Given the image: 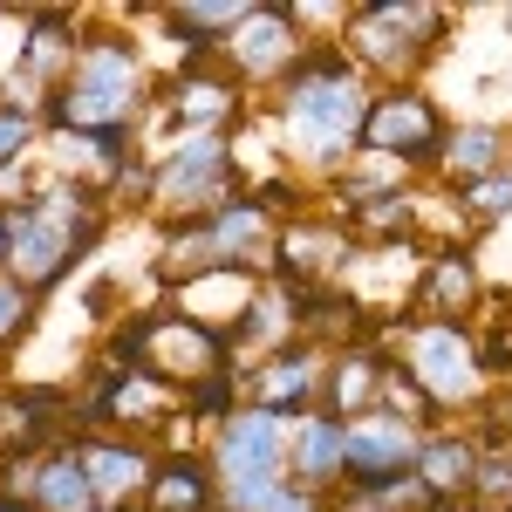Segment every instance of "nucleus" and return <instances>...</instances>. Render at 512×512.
<instances>
[{
  "mask_svg": "<svg viewBox=\"0 0 512 512\" xmlns=\"http://www.w3.org/2000/svg\"><path fill=\"white\" fill-rule=\"evenodd\" d=\"M369 76L349 62L342 41H315L294 76L280 82V144L287 164H301V178L335 185L355 158H362V117H369Z\"/></svg>",
  "mask_w": 512,
  "mask_h": 512,
  "instance_id": "f257e3e1",
  "label": "nucleus"
},
{
  "mask_svg": "<svg viewBox=\"0 0 512 512\" xmlns=\"http://www.w3.org/2000/svg\"><path fill=\"white\" fill-rule=\"evenodd\" d=\"M151 82H144V55L130 35H89L76 55L69 82L41 103V123L62 130H137V117L151 110Z\"/></svg>",
  "mask_w": 512,
  "mask_h": 512,
  "instance_id": "f03ea898",
  "label": "nucleus"
},
{
  "mask_svg": "<svg viewBox=\"0 0 512 512\" xmlns=\"http://www.w3.org/2000/svg\"><path fill=\"white\" fill-rule=\"evenodd\" d=\"M444 35H451V14L444 7H424V0H369V7H355L349 21H342L335 41L349 48V62L362 76L396 89V82L424 76V62L444 48Z\"/></svg>",
  "mask_w": 512,
  "mask_h": 512,
  "instance_id": "7ed1b4c3",
  "label": "nucleus"
},
{
  "mask_svg": "<svg viewBox=\"0 0 512 512\" xmlns=\"http://www.w3.org/2000/svg\"><path fill=\"white\" fill-rule=\"evenodd\" d=\"M151 164H158L151 212H158L164 226H198V219H212L219 205H233L246 192L226 130H178L164 151H151Z\"/></svg>",
  "mask_w": 512,
  "mask_h": 512,
  "instance_id": "20e7f679",
  "label": "nucleus"
},
{
  "mask_svg": "<svg viewBox=\"0 0 512 512\" xmlns=\"http://www.w3.org/2000/svg\"><path fill=\"white\" fill-rule=\"evenodd\" d=\"M444 137L451 123L417 82H396L369 96V117H362V158L396 164V171H444Z\"/></svg>",
  "mask_w": 512,
  "mask_h": 512,
  "instance_id": "39448f33",
  "label": "nucleus"
},
{
  "mask_svg": "<svg viewBox=\"0 0 512 512\" xmlns=\"http://www.w3.org/2000/svg\"><path fill=\"white\" fill-rule=\"evenodd\" d=\"M0 226H7V274L21 280V287H35V294H48L82 253H96V239H103L110 219H96V226H62V219H48V212H35V205L21 198V205H0Z\"/></svg>",
  "mask_w": 512,
  "mask_h": 512,
  "instance_id": "423d86ee",
  "label": "nucleus"
},
{
  "mask_svg": "<svg viewBox=\"0 0 512 512\" xmlns=\"http://www.w3.org/2000/svg\"><path fill=\"white\" fill-rule=\"evenodd\" d=\"M403 369L424 383L437 410H472L485 396V369H478V342L465 321H410L403 335Z\"/></svg>",
  "mask_w": 512,
  "mask_h": 512,
  "instance_id": "0eeeda50",
  "label": "nucleus"
},
{
  "mask_svg": "<svg viewBox=\"0 0 512 512\" xmlns=\"http://www.w3.org/2000/svg\"><path fill=\"white\" fill-rule=\"evenodd\" d=\"M287 444H294V424L274 417V410H239L219 424L212 437V478H219V499L226 492H260V485H280L287 478Z\"/></svg>",
  "mask_w": 512,
  "mask_h": 512,
  "instance_id": "6e6552de",
  "label": "nucleus"
},
{
  "mask_svg": "<svg viewBox=\"0 0 512 512\" xmlns=\"http://www.w3.org/2000/svg\"><path fill=\"white\" fill-rule=\"evenodd\" d=\"M417 451H424V431L396 410H362L349 417V451H342V492L349 499H376L383 485L417 472Z\"/></svg>",
  "mask_w": 512,
  "mask_h": 512,
  "instance_id": "1a4fd4ad",
  "label": "nucleus"
},
{
  "mask_svg": "<svg viewBox=\"0 0 512 512\" xmlns=\"http://www.w3.org/2000/svg\"><path fill=\"white\" fill-rule=\"evenodd\" d=\"M308 48H315V41H308V28L294 21V7H287V0H260V7L239 21V35L226 41L219 69H226L233 82H274L280 89Z\"/></svg>",
  "mask_w": 512,
  "mask_h": 512,
  "instance_id": "9d476101",
  "label": "nucleus"
},
{
  "mask_svg": "<svg viewBox=\"0 0 512 512\" xmlns=\"http://www.w3.org/2000/svg\"><path fill=\"white\" fill-rule=\"evenodd\" d=\"M246 376H253V410H274V417H287V424H301V417L321 410L328 349H315V342H287L280 355H267V362L246 369Z\"/></svg>",
  "mask_w": 512,
  "mask_h": 512,
  "instance_id": "9b49d317",
  "label": "nucleus"
},
{
  "mask_svg": "<svg viewBox=\"0 0 512 512\" xmlns=\"http://www.w3.org/2000/svg\"><path fill=\"white\" fill-rule=\"evenodd\" d=\"M69 444H76L82 472H89L96 506H110V512L144 506V492H151V478H158V458H151L144 444H130V437H69Z\"/></svg>",
  "mask_w": 512,
  "mask_h": 512,
  "instance_id": "f8f14e48",
  "label": "nucleus"
},
{
  "mask_svg": "<svg viewBox=\"0 0 512 512\" xmlns=\"http://www.w3.org/2000/svg\"><path fill=\"white\" fill-rule=\"evenodd\" d=\"M342 260H349V226L342 219H294V226H280L274 280H287V287H335Z\"/></svg>",
  "mask_w": 512,
  "mask_h": 512,
  "instance_id": "ddd939ff",
  "label": "nucleus"
},
{
  "mask_svg": "<svg viewBox=\"0 0 512 512\" xmlns=\"http://www.w3.org/2000/svg\"><path fill=\"white\" fill-rule=\"evenodd\" d=\"M151 110L171 117V123H185V130H226V137H233V123L246 117V96H239V82L226 76V69H198V76L164 82V96Z\"/></svg>",
  "mask_w": 512,
  "mask_h": 512,
  "instance_id": "4468645a",
  "label": "nucleus"
},
{
  "mask_svg": "<svg viewBox=\"0 0 512 512\" xmlns=\"http://www.w3.org/2000/svg\"><path fill=\"white\" fill-rule=\"evenodd\" d=\"M342 451H349V424H342L335 410H315V417H301V424H294V444H287V478L328 499V492L342 485Z\"/></svg>",
  "mask_w": 512,
  "mask_h": 512,
  "instance_id": "2eb2a0df",
  "label": "nucleus"
},
{
  "mask_svg": "<svg viewBox=\"0 0 512 512\" xmlns=\"http://www.w3.org/2000/svg\"><path fill=\"white\" fill-rule=\"evenodd\" d=\"M478 294H485V280H478V260L465 246H444L424 260V280H417V308L424 321H458L478 308Z\"/></svg>",
  "mask_w": 512,
  "mask_h": 512,
  "instance_id": "dca6fc26",
  "label": "nucleus"
},
{
  "mask_svg": "<svg viewBox=\"0 0 512 512\" xmlns=\"http://www.w3.org/2000/svg\"><path fill=\"white\" fill-rule=\"evenodd\" d=\"M383 376H390V362L376 349H362V342L335 349L328 355V383H321V410H335L342 424L362 417V410H376L383 403Z\"/></svg>",
  "mask_w": 512,
  "mask_h": 512,
  "instance_id": "f3484780",
  "label": "nucleus"
},
{
  "mask_svg": "<svg viewBox=\"0 0 512 512\" xmlns=\"http://www.w3.org/2000/svg\"><path fill=\"white\" fill-rule=\"evenodd\" d=\"M144 512H219L212 458H198V451H164L158 478H151V492H144Z\"/></svg>",
  "mask_w": 512,
  "mask_h": 512,
  "instance_id": "a211bd4d",
  "label": "nucleus"
},
{
  "mask_svg": "<svg viewBox=\"0 0 512 512\" xmlns=\"http://www.w3.org/2000/svg\"><path fill=\"white\" fill-rule=\"evenodd\" d=\"M478 472V437L465 431H424V451H417V478H424V492L431 499H465V485Z\"/></svg>",
  "mask_w": 512,
  "mask_h": 512,
  "instance_id": "6ab92c4d",
  "label": "nucleus"
},
{
  "mask_svg": "<svg viewBox=\"0 0 512 512\" xmlns=\"http://www.w3.org/2000/svg\"><path fill=\"white\" fill-rule=\"evenodd\" d=\"M506 158H512V137L499 130V123H458V130L444 137V171H437V178L478 185V178L506 171Z\"/></svg>",
  "mask_w": 512,
  "mask_h": 512,
  "instance_id": "aec40b11",
  "label": "nucleus"
},
{
  "mask_svg": "<svg viewBox=\"0 0 512 512\" xmlns=\"http://www.w3.org/2000/svg\"><path fill=\"white\" fill-rule=\"evenodd\" d=\"M253 7L260 0H185V7H164V21H171V35H205V41L226 48Z\"/></svg>",
  "mask_w": 512,
  "mask_h": 512,
  "instance_id": "412c9836",
  "label": "nucleus"
},
{
  "mask_svg": "<svg viewBox=\"0 0 512 512\" xmlns=\"http://www.w3.org/2000/svg\"><path fill=\"white\" fill-rule=\"evenodd\" d=\"M465 512H512V451H478V472L465 485Z\"/></svg>",
  "mask_w": 512,
  "mask_h": 512,
  "instance_id": "4be33fe9",
  "label": "nucleus"
},
{
  "mask_svg": "<svg viewBox=\"0 0 512 512\" xmlns=\"http://www.w3.org/2000/svg\"><path fill=\"white\" fill-rule=\"evenodd\" d=\"M410 226H417V198H410V185L390 192V198H376V205H362V212H349V233H362V239H403Z\"/></svg>",
  "mask_w": 512,
  "mask_h": 512,
  "instance_id": "5701e85b",
  "label": "nucleus"
},
{
  "mask_svg": "<svg viewBox=\"0 0 512 512\" xmlns=\"http://www.w3.org/2000/svg\"><path fill=\"white\" fill-rule=\"evenodd\" d=\"M185 410H192V417H205V424L239 417V410H246V403H239V369H212L205 383H192V390H185Z\"/></svg>",
  "mask_w": 512,
  "mask_h": 512,
  "instance_id": "b1692460",
  "label": "nucleus"
},
{
  "mask_svg": "<svg viewBox=\"0 0 512 512\" xmlns=\"http://www.w3.org/2000/svg\"><path fill=\"white\" fill-rule=\"evenodd\" d=\"M458 205L472 212L478 226L512 219V164H506V171H492V178H478V185H458Z\"/></svg>",
  "mask_w": 512,
  "mask_h": 512,
  "instance_id": "393cba45",
  "label": "nucleus"
},
{
  "mask_svg": "<svg viewBox=\"0 0 512 512\" xmlns=\"http://www.w3.org/2000/svg\"><path fill=\"white\" fill-rule=\"evenodd\" d=\"M35 308H41V294L35 287H21L14 274H0V355L14 349L28 328H35Z\"/></svg>",
  "mask_w": 512,
  "mask_h": 512,
  "instance_id": "a878e982",
  "label": "nucleus"
},
{
  "mask_svg": "<svg viewBox=\"0 0 512 512\" xmlns=\"http://www.w3.org/2000/svg\"><path fill=\"white\" fill-rule=\"evenodd\" d=\"M376 410H396V417H410V424H431L437 417V403L424 396V383L403 369V362H390V376H383V403Z\"/></svg>",
  "mask_w": 512,
  "mask_h": 512,
  "instance_id": "bb28decb",
  "label": "nucleus"
},
{
  "mask_svg": "<svg viewBox=\"0 0 512 512\" xmlns=\"http://www.w3.org/2000/svg\"><path fill=\"white\" fill-rule=\"evenodd\" d=\"M35 130H41L35 110H14V103H0V171H14V164L28 158Z\"/></svg>",
  "mask_w": 512,
  "mask_h": 512,
  "instance_id": "cd10ccee",
  "label": "nucleus"
},
{
  "mask_svg": "<svg viewBox=\"0 0 512 512\" xmlns=\"http://www.w3.org/2000/svg\"><path fill=\"white\" fill-rule=\"evenodd\" d=\"M472 342H478V369H485V383H492V376H512V328H506V321H499L492 335H472Z\"/></svg>",
  "mask_w": 512,
  "mask_h": 512,
  "instance_id": "c85d7f7f",
  "label": "nucleus"
},
{
  "mask_svg": "<svg viewBox=\"0 0 512 512\" xmlns=\"http://www.w3.org/2000/svg\"><path fill=\"white\" fill-rule=\"evenodd\" d=\"M0 512H35L28 499H14V492H0Z\"/></svg>",
  "mask_w": 512,
  "mask_h": 512,
  "instance_id": "c756f323",
  "label": "nucleus"
},
{
  "mask_svg": "<svg viewBox=\"0 0 512 512\" xmlns=\"http://www.w3.org/2000/svg\"><path fill=\"white\" fill-rule=\"evenodd\" d=\"M0 274H7V226H0Z\"/></svg>",
  "mask_w": 512,
  "mask_h": 512,
  "instance_id": "7c9ffc66",
  "label": "nucleus"
},
{
  "mask_svg": "<svg viewBox=\"0 0 512 512\" xmlns=\"http://www.w3.org/2000/svg\"><path fill=\"white\" fill-rule=\"evenodd\" d=\"M506 35H512V7H506Z\"/></svg>",
  "mask_w": 512,
  "mask_h": 512,
  "instance_id": "2f4dec72",
  "label": "nucleus"
},
{
  "mask_svg": "<svg viewBox=\"0 0 512 512\" xmlns=\"http://www.w3.org/2000/svg\"><path fill=\"white\" fill-rule=\"evenodd\" d=\"M89 512H110V506H89Z\"/></svg>",
  "mask_w": 512,
  "mask_h": 512,
  "instance_id": "473e14b6",
  "label": "nucleus"
},
{
  "mask_svg": "<svg viewBox=\"0 0 512 512\" xmlns=\"http://www.w3.org/2000/svg\"><path fill=\"white\" fill-rule=\"evenodd\" d=\"M506 164H512V158H506Z\"/></svg>",
  "mask_w": 512,
  "mask_h": 512,
  "instance_id": "72a5a7b5",
  "label": "nucleus"
}]
</instances>
